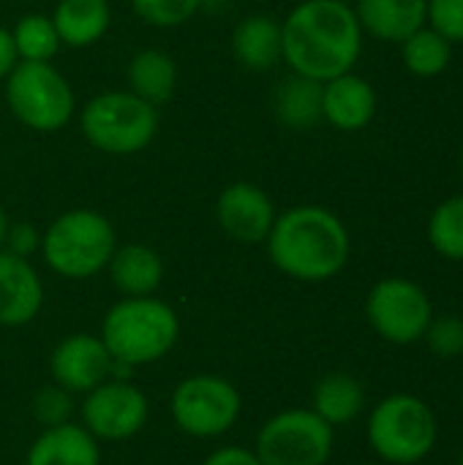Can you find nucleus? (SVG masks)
Listing matches in <instances>:
<instances>
[{"instance_id":"nucleus-1","label":"nucleus","mask_w":463,"mask_h":465,"mask_svg":"<svg viewBox=\"0 0 463 465\" xmlns=\"http://www.w3.org/2000/svg\"><path fill=\"white\" fill-rule=\"evenodd\" d=\"M281 49L292 74L327 82L357 63L363 27L344 0H303L281 22Z\"/></svg>"},{"instance_id":"nucleus-2","label":"nucleus","mask_w":463,"mask_h":465,"mask_svg":"<svg viewBox=\"0 0 463 465\" xmlns=\"http://www.w3.org/2000/svg\"><path fill=\"white\" fill-rule=\"evenodd\" d=\"M265 242L276 270L306 283L336 278L347 267L352 251L341 218L317 204L292 207L276 215Z\"/></svg>"},{"instance_id":"nucleus-3","label":"nucleus","mask_w":463,"mask_h":465,"mask_svg":"<svg viewBox=\"0 0 463 465\" xmlns=\"http://www.w3.org/2000/svg\"><path fill=\"white\" fill-rule=\"evenodd\" d=\"M98 338L112 360L142 368L164 360L177 346L180 319L158 297H126L106 311Z\"/></svg>"},{"instance_id":"nucleus-4","label":"nucleus","mask_w":463,"mask_h":465,"mask_svg":"<svg viewBox=\"0 0 463 465\" xmlns=\"http://www.w3.org/2000/svg\"><path fill=\"white\" fill-rule=\"evenodd\" d=\"M117 248L109 218L96 210H68L57 215L41 234V253L52 272L71 281H85L106 270Z\"/></svg>"},{"instance_id":"nucleus-5","label":"nucleus","mask_w":463,"mask_h":465,"mask_svg":"<svg viewBox=\"0 0 463 465\" xmlns=\"http://www.w3.org/2000/svg\"><path fill=\"white\" fill-rule=\"evenodd\" d=\"M85 139L109 155H134L145 150L158 131V109L134 93H104L82 109Z\"/></svg>"},{"instance_id":"nucleus-6","label":"nucleus","mask_w":463,"mask_h":465,"mask_svg":"<svg viewBox=\"0 0 463 465\" xmlns=\"http://www.w3.org/2000/svg\"><path fill=\"white\" fill-rule=\"evenodd\" d=\"M5 98L19 123L33 131H60L74 114V90L49 63H16L5 76Z\"/></svg>"},{"instance_id":"nucleus-7","label":"nucleus","mask_w":463,"mask_h":465,"mask_svg":"<svg viewBox=\"0 0 463 465\" xmlns=\"http://www.w3.org/2000/svg\"><path fill=\"white\" fill-rule=\"evenodd\" d=\"M243 411L237 387L216 373H199L183 379L172 398L169 414L177 430L191 439H218L235 428Z\"/></svg>"},{"instance_id":"nucleus-8","label":"nucleus","mask_w":463,"mask_h":465,"mask_svg":"<svg viewBox=\"0 0 463 465\" xmlns=\"http://www.w3.org/2000/svg\"><path fill=\"white\" fill-rule=\"evenodd\" d=\"M368 441L388 463H418L437 441L434 414L415 395H393L374 409L368 420Z\"/></svg>"},{"instance_id":"nucleus-9","label":"nucleus","mask_w":463,"mask_h":465,"mask_svg":"<svg viewBox=\"0 0 463 465\" xmlns=\"http://www.w3.org/2000/svg\"><path fill=\"white\" fill-rule=\"evenodd\" d=\"M262 465H325L333 452V428L308 409L270 417L254 444Z\"/></svg>"},{"instance_id":"nucleus-10","label":"nucleus","mask_w":463,"mask_h":465,"mask_svg":"<svg viewBox=\"0 0 463 465\" xmlns=\"http://www.w3.org/2000/svg\"><path fill=\"white\" fill-rule=\"evenodd\" d=\"M366 313L371 327L398 346L420 341L434 319L428 294L407 278L379 281L368 294Z\"/></svg>"},{"instance_id":"nucleus-11","label":"nucleus","mask_w":463,"mask_h":465,"mask_svg":"<svg viewBox=\"0 0 463 465\" xmlns=\"http://www.w3.org/2000/svg\"><path fill=\"white\" fill-rule=\"evenodd\" d=\"M79 417L82 428L96 441H126L147 425L150 403L136 384L106 379L96 390L85 392Z\"/></svg>"},{"instance_id":"nucleus-12","label":"nucleus","mask_w":463,"mask_h":465,"mask_svg":"<svg viewBox=\"0 0 463 465\" xmlns=\"http://www.w3.org/2000/svg\"><path fill=\"white\" fill-rule=\"evenodd\" d=\"M112 371V354L104 346L98 335L76 332L63 338L52 357H49V373L52 381L71 395H85L104 384Z\"/></svg>"},{"instance_id":"nucleus-13","label":"nucleus","mask_w":463,"mask_h":465,"mask_svg":"<svg viewBox=\"0 0 463 465\" xmlns=\"http://www.w3.org/2000/svg\"><path fill=\"white\" fill-rule=\"evenodd\" d=\"M216 218L226 237L235 242L257 245L267 240L276 223V207L259 185L232 183L216 202Z\"/></svg>"},{"instance_id":"nucleus-14","label":"nucleus","mask_w":463,"mask_h":465,"mask_svg":"<svg viewBox=\"0 0 463 465\" xmlns=\"http://www.w3.org/2000/svg\"><path fill=\"white\" fill-rule=\"evenodd\" d=\"M44 305V283L35 267L0 251V327H25L30 324Z\"/></svg>"},{"instance_id":"nucleus-15","label":"nucleus","mask_w":463,"mask_h":465,"mask_svg":"<svg viewBox=\"0 0 463 465\" xmlns=\"http://www.w3.org/2000/svg\"><path fill=\"white\" fill-rule=\"evenodd\" d=\"M377 114V93L368 79L347 71L322 82V120L333 128L355 134L363 131Z\"/></svg>"},{"instance_id":"nucleus-16","label":"nucleus","mask_w":463,"mask_h":465,"mask_svg":"<svg viewBox=\"0 0 463 465\" xmlns=\"http://www.w3.org/2000/svg\"><path fill=\"white\" fill-rule=\"evenodd\" d=\"M355 16L379 41L404 44L428 22V0H357Z\"/></svg>"},{"instance_id":"nucleus-17","label":"nucleus","mask_w":463,"mask_h":465,"mask_svg":"<svg viewBox=\"0 0 463 465\" xmlns=\"http://www.w3.org/2000/svg\"><path fill=\"white\" fill-rule=\"evenodd\" d=\"M25 465H101L98 441L74 422L44 428L30 444Z\"/></svg>"},{"instance_id":"nucleus-18","label":"nucleus","mask_w":463,"mask_h":465,"mask_svg":"<svg viewBox=\"0 0 463 465\" xmlns=\"http://www.w3.org/2000/svg\"><path fill=\"white\" fill-rule=\"evenodd\" d=\"M106 270L115 289L126 297H153L164 281L161 256L150 245H139V242L115 248Z\"/></svg>"},{"instance_id":"nucleus-19","label":"nucleus","mask_w":463,"mask_h":465,"mask_svg":"<svg viewBox=\"0 0 463 465\" xmlns=\"http://www.w3.org/2000/svg\"><path fill=\"white\" fill-rule=\"evenodd\" d=\"M232 54L248 71H270L281 57V22L267 14L246 16L232 33Z\"/></svg>"},{"instance_id":"nucleus-20","label":"nucleus","mask_w":463,"mask_h":465,"mask_svg":"<svg viewBox=\"0 0 463 465\" xmlns=\"http://www.w3.org/2000/svg\"><path fill=\"white\" fill-rule=\"evenodd\" d=\"M52 22L57 27L60 44L85 49L109 30L112 11L106 0H60Z\"/></svg>"},{"instance_id":"nucleus-21","label":"nucleus","mask_w":463,"mask_h":465,"mask_svg":"<svg viewBox=\"0 0 463 465\" xmlns=\"http://www.w3.org/2000/svg\"><path fill=\"white\" fill-rule=\"evenodd\" d=\"M177 65L161 49H145L128 63V93L150 106H161L175 95Z\"/></svg>"},{"instance_id":"nucleus-22","label":"nucleus","mask_w":463,"mask_h":465,"mask_svg":"<svg viewBox=\"0 0 463 465\" xmlns=\"http://www.w3.org/2000/svg\"><path fill=\"white\" fill-rule=\"evenodd\" d=\"M276 114L287 128L306 131L322 120V82L292 74L276 90Z\"/></svg>"},{"instance_id":"nucleus-23","label":"nucleus","mask_w":463,"mask_h":465,"mask_svg":"<svg viewBox=\"0 0 463 465\" xmlns=\"http://www.w3.org/2000/svg\"><path fill=\"white\" fill-rule=\"evenodd\" d=\"M366 403L360 381L349 373H330L314 390V414L322 417L330 428L352 422Z\"/></svg>"},{"instance_id":"nucleus-24","label":"nucleus","mask_w":463,"mask_h":465,"mask_svg":"<svg viewBox=\"0 0 463 465\" xmlns=\"http://www.w3.org/2000/svg\"><path fill=\"white\" fill-rule=\"evenodd\" d=\"M401 54H404V65L409 74L420 79H434L448 71L453 60V44L426 25L401 44Z\"/></svg>"},{"instance_id":"nucleus-25","label":"nucleus","mask_w":463,"mask_h":465,"mask_svg":"<svg viewBox=\"0 0 463 465\" xmlns=\"http://www.w3.org/2000/svg\"><path fill=\"white\" fill-rule=\"evenodd\" d=\"M16 57L25 63H49L60 49V35L52 16L25 14L11 30Z\"/></svg>"},{"instance_id":"nucleus-26","label":"nucleus","mask_w":463,"mask_h":465,"mask_svg":"<svg viewBox=\"0 0 463 465\" xmlns=\"http://www.w3.org/2000/svg\"><path fill=\"white\" fill-rule=\"evenodd\" d=\"M434 251L450 262H463V193L445 199L428 218Z\"/></svg>"},{"instance_id":"nucleus-27","label":"nucleus","mask_w":463,"mask_h":465,"mask_svg":"<svg viewBox=\"0 0 463 465\" xmlns=\"http://www.w3.org/2000/svg\"><path fill=\"white\" fill-rule=\"evenodd\" d=\"M131 5L153 27H177L199 11L202 0H131Z\"/></svg>"},{"instance_id":"nucleus-28","label":"nucleus","mask_w":463,"mask_h":465,"mask_svg":"<svg viewBox=\"0 0 463 465\" xmlns=\"http://www.w3.org/2000/svg\"><path fill=\"white\" fill-rule=\"evenodd\" d=\"M33 417L41 428H55V425H65L71 422V411H74V398L68 390L57 387L55 381L41 387L35 395H33Z\"/></svg>"},{"instance_id":"nucleus-29","label":"nucleus","mask_w":463,"mask_h":465,"mask_svg":"<svg viewBox=\"0 0 463 465\" xmlns=\"http://www.w3.org/2000/svg\"><path fill=\"white\" fill-rule=\"evenodd\" d=\"M428 27L450 44H463V0H428Z\"/></svg>"},{"instance_id":"nucleus-30","label":"nucleus","mask_w":463,"mask_h":465,"mask_svg":"<svg viewBox=\"0 0 463 465\" xmlns=\"http://www.w3.org/2000/svg\"><path fill=\"white\" fill-rule=\"evenodd\" d=\"M428 346L439 357H458L463 354V322L458 316H445V319H431L428 330Z\"/></svg>"},{"instance_id":"nucleus-31","label":"nucleus","mask_w":463,"mask_h":465,"mask_svg":"<svg viewBox=\"0 0 463 465\" xmlns=\"http://www.w3.org/2000/svg\"><path fill=\"white\" fill-rule=\"evenodd\" d=\"M5 251L22 259H30L35 251H41V234L35 232L33 223H8L5 232Z\"/></svg>"},{"instance_id":"nucleus-32","label":"nucleus","mask_w":463,"mask_h":465,"mask_svg":"<svg viewBox=\"0 0 463 465\" xmlns=\"http://www.w3.org/2000/svg\"><path fill=\"white\" fill-rule=\"evenodd\" d=\"M202 465H262L254 450H243V447H221L216 452H210Z\"/></svg>"},{"instance_id":"nucleus-33","label":"nucleus","mask_w":463,"mask_h":465,"mask_svg":"<svg viewBox=\"0 0 463 465\" xmlns=\"http://www.w3.org/2000/svg\"><path fill=\"white\" fill-rule=\"evenodd\" d=\"M16 49H14V38H11V30L0 27V79L8 76L16 65Z\"/></svg>"},{"instance_id":"nucleus-34","label":"nucleus","mask_w":463,"mask_h":465,"mask_svg":"<svg viewBox=\"0 0 463 465\" xmlns=\"http://www.w3.org/2000/svg\"><path fill=\"white\" fill-rule=\"evenodd\" d=\"M5 232H8V215H5V210L0 207V248H3V242H5Z\"/></svg>"},{"instance_id":"nucleus-35","label":"nucleus","mask_w":463,"mask_h":465,"mask_svg":"<svg viewBox=\"0 0 463 465\" xmlns=\"http://www.w3.org/2000/svg\"><path fill=\"white\" fill-rule=\"evenodd\" d=\"M461 180H463V150H461Z\"/></svg>"},{"instance_id":"nucleus-36","label":"nucleus","mask_w":463,"mask_h":465,"mask_svg":"<svg viewBox=\"0 0 463 465\" xmlns=\"http://www.w3.org/2000/svg\"><path fill=\"white\" fill-rule=\"evenodd\" d=\"M461 465H463V452H461Z\"/></svg>"}]
</instances>
